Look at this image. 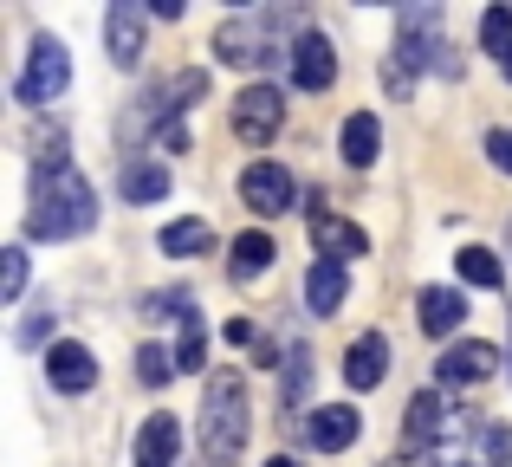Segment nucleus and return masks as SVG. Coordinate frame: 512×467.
Masks as SVG:
<instances>
[{
	"instance_id": "1",
	"label": "nucleus",
	"mask_w": 512,
	"mask_h": 467,
	"mask_svg": "<svg viewBox=\"0 0 512 467\" xmlns=\"http://www.w3.org/2000/svg\"><path fill=\"white\" fill-rule=\"evenodd\" d=\"M98 228V195L72 163L33 169V208H26V234L33 240H72Z\"/></svg>"
},
{
	"instance_id": "2",
	"label": "nucleus",
	"mask_w": 512,
	"mask_h": 467,
	"mask_svg": "<svg viewBox=\"0 0 512 467\" xmlns=\"http://www.w3.org/2000/svg\"><path fill=\"white\" fill-rule=\"evenodd\" d=\"M253 435V403H247V377L240 370H214L201 390V455L214 467H234L240 448Z\"/></svg>"
},
{
	"instance_id": "3",
	"label": "nucleus",
	"mask_w": 512,
	"mask_h": 467,
	"mask_svg": "<svg viewBox=\"0 0 512 467\" xmlns=\"http://www.w3.org/2000/svg\"><path fill=\"white\" fill-rule=\"evenodd\" d=\"M65 85H72V59H65L59 39L39 33V39H33V52H26V72H20V85H13V91H20L26 104H52Z\"/></svg>"
},
{
	"instance_id": "4",
	"label": "nucleus",
	"mask_w": 512,
	"mask_h": 467,
	"mask_svg": "<svg viewBox=\"0 0 512 467\" xmlns=\"http://www.w3.org/2000/svg\"><path fill=\"white\" fill-rule=\"evenodd\" d=\"M143 33H150V7H143V0H117V7L104 13V52H111L117 72H137Z\"/></svg>"
},
{
	"instance_id": "5",
	"label": "nucleus",
	"mask_w": 512,
	"mask_h": 467,
	"mask_svg": "<svg viewBox=\"0 0 512 467\" xmlns=\"http://www.w3.org/2000/svg\"><path fill=\"white\" fill-rule=\"evenodd\" d=\"M279 124H286V98L273 85H247L234 98V137L240 143H273Z\"/></svg>"
},
{
	"instance_id": "6",
	"label": "nucleus",
	"mask_w": 512,
	"mask_h": 467,
	"mask_svg": "<svg viewBox=\"0 0 512 467\" xmlns=\"http://www.w3.org/2000/svg\"><path fill=\"white\" fill-rule=\"evenodd\" d=\"M240 195H247L253 215H292L299 182H292V169H279V163H253L247 176H240Z\"/></svg>"
},
{
	"instance_id": "7",
	"label": "nucleus",
	"mask_w": 512,
	"mask_h": 467,
	"mask_svg": "<svg viewBox=\"0 0 512 467\" xmlns=\"http://www.w3.org/2000/svg\"><path fill=\"white\" fill-rule=\"evenodd\" d=\"M214 52H221L227 65H260V59H273V20H227L221 33H214Z\"/></svg>"
},
{
	"instance_id": "8",
	"label": "nucleus",
	"mask_w": 512,
	"mask_h": 467,
	"mask_svg": "<svg viewBox=\"0 0 512 467\" xmlns=\"http://www.w3.org/2000/svg\"><path fill=\"white\" fill-rule=\"evenodd\" d=\"M299 435L318 448V455H344V448L363 435V416L350 403H325V409H312V422H305Z\"/></svg>"
},
{
	"instance_id": "9",
	"label": "nucleus",
	"mask_w": 512,
	"mask_h": 467,
	"mask_svg": "<svg viewBox=\"0 0 512 467\" xmlns=\"http://www.w3.org/2000/svg\"><path fill=\"white\" fill-rule=\"evenodd\" d=\"M338 78V52H331L325 33H299L292 39V85L299 91H331Z\"/></svg>"
},
{
	"instance_id": "10",
	"label": "nucleus",
	"mask_w": 512,
	"mask_h": 467,
	"mask_svg": "<svg viewBox=\"0 0 512 467\" xmlns=\"http://www.w3.org/2000/svg\"><path fill=\"white\" fill-rule=\"evenodd\" d=\"M312 240H318V260H338V266L370 253V234L344 215H325V208H312Z\"/></svg>"
},
{
	"instance_id": "11",
	"label": "nucleus",
	"mask_w": 512,
	"mask_h": 467,
	"mask_svg": "<svg viewBox=\"0 0 512 467\" xmlns=\"http://www.w3.org/2000/svg\"><path fill=\"white\" fill-rule=\"evenodd\" d=\"M46 377H52V390L85 396L91 383H98V357H91L85 344H52V351H46Z\"/></svg>"
},
{
	"instance_id": "12",
	"label": "nucleus",
	"mask_w": 512,
	"mask_h": 467,
	"mask_svg": "<svg viewBox=\"0 0 512 467\" xmlns=\"http://www.w3.org/2000/svg\"><path fill=\"white\" fill-rule=\"evenodd\" d=\"M383 370H389V338H383V331H363V338L344 351V383H350V390H376Z\"/></svg>"
},
{
	"instance_id": "13",
	"label": "nucleus",
	"mask_w": 512,
	"mask_h": 467,
	"mask_svg": "<svg viewBox=\"0 0 512 467\" xmlns=\"http://www.w3.org/2000/svg\"><path fill=\"white\" fill-rule=\"evenodd\" d=\"M344 292H350V273L338 260H312V273H305V305H312L318 318H331L344 305Z\"/></svg>"
},
{
	"instance_id": "14",
	"label": "nucleus",
	"mask_w": 512,
	"mask_h": 467,
	"mask_svg": "<svg viewBox=\"0 0 512 467\" xmlns=\"http://www.w3.org/2000/svg\"><path fill=\"white\" fill-rule=\"evenodd\" d=\"M182 455V429H175V416H150L137 429V467H175Z\"/></svg>"
},
{
	"instance_id": "15",
	"label": "nucleus",
	"mask_w": 512,
	"mask_h": 467,
	"mask_svg": "<svg viewBox=\"0 0 512 467\" xmlns=\"http://www.w3.org/2000/svg\"><path fill=\"white\" fill-rule=\"evenodd\" d=\"M493 364H500V351L480 344V338H467V344H454V351L441 357V383H480Z\"/></svg>"
},
{
	"instance_id": "16",
	"label": "nucleus",
	"mask_w": 512,
	"mask_h": 467,
	"mask_svg": "<svg viewBox=\"0 0 512 467\" xmlns=\"http://www.w3.org/2000/svg\"><path fill=\"white\" fill-rule=\"evenodd\" d=\"M117 189H124V202H143V208H150V202H163V195L175 189V176H169L163 163H143V156H137V163H124Z\"/></svg>"
},
{
	"instance_id": "17",
	"label": "nucleus",
	"mask_w": 512,
	"mask_h": 467,
	"mask_svg": "<svg viewBox=\"0 0 512 467\" xmlns=\"http://www.w3.org/2000/svg\"><path fill=\"white\" fill-rule=\"evenodd\" d=\"M279 260V247H273V234H260V228H247V234H240L234 240V260H227V273H234L240 279V286H247V279H260L266 273V266H273Z\"/></svg>"
},
{
	"instance_id": "18",
	"label": "nucleus",
	"mask_w": 512,
	"mask_h": 467,
	"mask_svg": "<svg viewBox=\"0 0 512 467\" xmlns=\"http://www.w3.org/2000/svg\"><path fill=\"white\" fill-rule=\"evenodd\" d=\"M415 305H422V331H435V338L461 331V318H467V299H461V292H448V286H428Z\"/></svg>"
},
{
	"instance_id": "19",
	"label": "nucleus",
	"mask_w": 512,
	"mask_h": 467,
	"mask_svg": "<svg viewBox=\"0 0 512 467\" xmlns=\"http://www.w3.org/2000/svg\"><path fill=\"white\" fill-rule=\"evenodd\" d=\"M376 150H383V124H376L370 111H350V117H344V163L370 169Z\"/></svg>"
},
{
	"instance_id": "20",
	"label": "nucleus",
	"mask_w": 512,
	"mask_h": 467,
	"mask_svg": "<svg viewBox=\"0 0 512 467\" xmlns=\"http://www.w3.org/2000/svg\"><path fill=\"white\" fill-rule=\"evenodd\" d=\"M402 429H409V442H415V448H428V442H435L441 429H448V403H441L435 390L409 396V422H402Z\"/></svg>"
},
{
	"instance_id": "21",
	"label": "nucleus",
	"mask_w": 512,
	"mask_h": 467,
	"mask_svg": "<svg viewBox=\"0 0 512 467\" xmlns=\"http://www.w3.org/2000/svg\"><path fill=\"white\" fill-rule=\"evenodd\" d=\"M156 247H163L169 260H188V253H208L214 247V228H208V221H169V228L156 234Z\"/></svg>"
},
{
	"instance_id": "22",
	"label": "nucleus",
	"mask_w": 512,
	"mask_h": 467,
	"mask_svg": "<svg viewBox=\"0 0 512 467\" xmlns=\"http://www.w3.org/2000/svg\"><path fill=\"white\" fill-rule=\"evenodd\" d=\"M454 266H461V279L467 286H487V292H500V253H487V247H461L454 253Z\"/></svg>"
},
{
	"instance_id": "23",
	"label": "nucleus",
	"mask_w": 512,
	"mask_h": 467,
	"mask_svg": "<svg viewBox=\"0 0 512 467\" xmlns=\"http://www.w3.org/2000/svg\"><path fill=\"white\" fill-rule=\"evenodd\" d=\"M201 357H208V331H201V318H195V312H182V344H175V370H208Z\"/></svg>"
},
{
	"instance_id": "24",
	"label": "nucleus",
	"mask_w": 512,
	"mask_h": 467,
	"mask_svg": "<svg viewBox=\"0 0 512 467\" xmlns=\"http://www.w3.org/2000/svg\"><path fill=\"white\" fill-rule=\"evenodd\" d=\"M480 46L500 52V65L512 59V7H487V20H480Z\"/></svg>"
},
{
	"instance_id": "25",
	"label": "nucleus",
	"mask_w": 512,
	"mask_h": 467,
	"mask_svg": "<svg viewBox=\"0 0 512 467\" xmlns=\"http://www.w3.org/2000/svg\"><path fill=\"white\" fill-rule=\"evenodd\" d=\"M137 377L150 383V390H163V383L175 377V357L163 351V344H143V351H137Z\"/></svg>"
},
{
	"instance_id": "26",
	"label": "nucleus",
	"mask_w": 512,
	"mask_h": 467,
	"mask_svg": "<svg viewBox=\"0 0 512 467\" xmlns=\"http://www.w3.org/2000/svg\"><path fill=\"white\" fill-rule=\"evenodd\" d=\"M20 292H26V247H7V253H0V299H20Z\"/></svg>"
},
{
	"instance_id": "27",
	"label": "nucleus",
	"mask_w": 512,
	"mask_h": 467,
	"mask_svg": "<svg viewBox=\"0 0 512 467\" xmlns=\"http://www.w3.org/2000/svg\"><path fill=\"white\" fill-rule=\"evenodd\" d=\"M487 156H493V169H506V176H512V130H493V137H487Z\"/></svg>"
},
{
	"instance_id": "28",
	"label": "nucleus",
	"mask_w": 512,
	"mask_h": 467,
	"mask_svg": "<svg viewBox=\"0 0 512 467\" xmlns=\"http://www.w3.org/2000/svg\"><path fill=\"white\" fill-rule=\"evenodd\" d=\"M46 312H52V305H46ZM46 312H33V318H20V331H13V338H20V344H39V338H46V325H52V318Z\"/></svg>"
},
{
	"instance_id": "29",
	"label": "nucleus",
	"mask_w": 512,
	"mask_h": 467,
	"mask_svg": "<svg viewBox=\"0 0 512 467\" xmlns=\"http://www.w3.org/2000/svg\"><path fill=\"white\" fill-rule=\"evenodd\" d=\"M266 467H299V461H286V455H279V461H266Z\"/></svg>"
},
{
	"instance_id": "30",
	"label": "nucleus",
	"mask_w": 512,
	"mask_h": 467,
	"mask_svg": "<svg viewBox=\"0 0 512 467\" xmlns=\"http://www.w3.org/2000/svg\"><path fill=\"white\" fill-rule=\"evenodd\" d=\"M506 78H512V59H506Z\"/></svg>"
},
{
	"instance_id": "31",
	"label": "nucleus",
	"mask_w": 512,
	"mask_h": 467,
	"mask_svg": "<svg viewBox=\"0 0 512 467\" xmlns=\"http://www.w3.org/2000/svg\"><path fill=\"white\" fill-rule=\"evenodd\" d=\"M506 240H512V221H506Z\"/></svg>"
}]
</instances>
